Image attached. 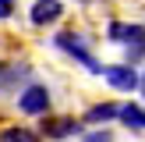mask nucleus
I'll return each instance as SVG.
<instances>
[{"label": "nucleus", "mask_w": 145, "mask_h": 142, "mask_svg": "<svg viewBox=\"0 0 145 142\" xmlns=\"http://www.w3.org/2000/svg\"><path fill=\"white\" fill-rule=\"evenodd\" d=\"M110 39L113 43H127V60H138L145 53V28L142 25H120V21H113Z\"/></svg>", "instance_id": "nucleus-1"}, {"label": "nucleus", "mask_w": 145, "mask_h": 142, "mask_svg": "<svg viewBox=\"0 0 145 142\" xmlns=\"http://www.w3.org/2000/svg\"><path fill=\"white\" fill-rule=\"evenodd\" d=\"M18 110L28 114V117H42L50 110V89L46 85H25L18 92Z\"/></svg>", "instance_id": "nucleus-2"}, {"label": "nucleus", "mask_w": 145, "mask_h": 142, "mask_svg": "<svg viewBox=\"0 0 145 142\" xmlns=\"http://www.w3.org/2000/svg\"><path fill=\"white\" fill-rule=\"evenodd\" d=\"M53 43H57V46H60V50H67V53H71V57H74V60H82V64H85V68H89V71H92V75H103V68H99V64H96V57H92V53H89V50H85V46H82V39H78V36H74V32H60V36H57V39H53Z\"/></svg>", "instance_id": "nucleus-3"}, {"label": "nucleus", "mask_w": 145, "mask_h": 142, "mask_svg": "<svg viewBox=\"0 0 145 142\" xmlns=\"http://www.w3.org/2000/svg\"><path fill=\"white\" fill-rule=\"evenodd\" d=\"M103 78L113 85V89H120V92L138 89V71H135L131 64H110V68H103Z\"/></svg>", "instance_id": "nucleus-4"}, {"label": "nucleus", "mask_w": 145, "mask_h": 142, "mask_svg": "<svg viewBox=\"0 0 145 142\" xmlns=\"http://www.w3.org/2000/svg\"><path fill=\"white\" fill-rule=\"evenodd\" d=\"M42 135L53 139V142H60V139H67V135H82V124H78L74 117H53V121L42 124Z\"/></svg>", "instance_id": "nucleus-5"}, {"label": "nucleus", "mask_w": 145, "mask_h": 142, "mask_svg": "<svg viewBox=\"0 0 145 142\" xmlns=\"http://www.w3.org/2000/svg\"><path fill=\"white\" fill-rule=\"evenodd\" d=\"M60 11H64V7L57 4V0H39L28 18H32V25H46V21H57V18H60Z\"/></svg>", "instance_id": "nucleus-6"}, {"label": "nucleus", "mask_w": 145, "mask_h": 142, "mask_svg": "<svg viewBox=\"0 0 145 142\" xmlns=\"http://www.w3.org/2000/svg\"><path fill=\"white\" fill-rule=\"evenodd\" d=\"M117 114H120L117 103H96V106H89V114H85V124H106V121H113Z\"/></svg>", "instance_id": "nucleus-7"}, {"label": "nucleus", "mask_w": 145, "mask_h": 142, "mask_svg": "<svg viewBox=\"0 0 145 142\" xmlns=\"http://www.w3.org/2000/svg\"><path fill=\"white\" fill-rule=\"evenodd\" d=\"M117 117L124 121L127 128H142V131H145V110H142L138 103H124V106H120V114H117Z\"/></svg>", "instance_id": "nucleus-8"}, {"label": "nucleus", "mask_w": 145, "mask_h": 142, "mask_svg": "<svg viewBox=\"0 0 145 142\" xmlns=\"http://www.w3.org/2000/svg\"><path fill=\"white\" fill-rule=\"evenodd\" d=\"M0 139H4V142H42V135L32 131V128H7Z\"/></svg>", "instance_id": "nucleus-9"}, {"label": "nucleus", "mask_w": 145, "mask_h": 142, "mask_svg": "<svg viewBox=\"0 0 145 142\" xmlns=\"http://www.w3.org/2000/svg\"><path fill=\"white\" fill-rule=\"evenodd\" d=\"M82 142H113V135L110 131H85Z\"/></svg>", "instance_id": "nucleus-10"}, {"label": "nucleus", "mask_w": 145, "mask_h": 142, "mask_svg": "<svg viewBox=\"0 0 145 142\" xmlns=\"http://www.w3.org/2000/svg\"><path fill=\"white\" fill-rule=\"evenodd\" d=\"M14 11V0H0V18H11Z\"/></svg>", "instance_id": "nucleus-11"}, {"label": "nucleus", "mask_w": 145, "mask_h": 142, "mask_svg": "<svg viewBox=\"0 0 145 142\" xmlns=\"http://www.w3.org/2000/svg\"><path fill=\"white\" fill-rule=\"evenodd\" d=\"M138 89H142V96H145V75H142V78H138Z\"/></svg>", "instance_id": "nucleus-12"}]
</instances>
